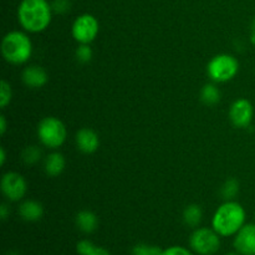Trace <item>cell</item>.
Here are the masks:
<instances>
[{"mask_svg": "<svg viewBox=\"0 0 255 255\" xmlns=\"http://www.w3.org/2000/svg\"><path fill=\"white\" fill-rule=\"evenodd\" d=\"M52 7L47 0H21L17 7V20L24 30L41 32L49 27Z\"/></svg>", "mask_w": 255, "mask_h": 255, "instance_id": "obj_1", "label": "cell"}, {"mask_svg": "<svg viewBox=\"0 0 255 255\" xmlns=\"http://www.w3.org/2000/svg\"><path fill=\"white\" fill-rule=\"evenodd\" d=\"M246 224V211L241 203L227 201L214 213L212 227L221 237L236 236Z\"/></svg>", "mask_w": 255, "mask_h": 255, "instance_id": "obj_2", "label": "cell"}, {"mask_svg": "<svg viewBox=\"0 0 255 255\" xmlns=\"http://www.w3.org/2000/svg\"><path fill=\"white\" fill-rule=\"evenodd\" d=\"M1 54L5 61L21 65L29 61L32 54V42L25 32L14 30L7 32L1 41Z\"/></svg>", "mask_w": 255, "mask_h": 255, "instance_id": "obj_3", "label": "cell"}, {"mask_svg": "<svg viewBox=\"0 0 255 255\" xmlns=\"http://www.w3.org/2000/svg\"><path fill=\"white\" fill-rule=\"evenodd\" d=\"M37 137L45 147L56 149L66 141V126L56 117H44L37 125Z\"/></svg>", "mask_w": 255, "mask_h": 255, "instance_id": "obj_4", "label": "cell"}, {"mask_svg": "<svg viewBox=\"0 0 255 255\" xmlns=\"http://www.w3.org/2000/svg\"><path fill=\"white\" fill-rule=\"evenodd\" d=\"M239 71V62L229 54H219L214 56L207 66L208 76L214 82H227L236 77Z\"/></svg>", "mask_w": 255, "mask_h": 255, "instance_id": "obj_5", "label": "cell"}, {"mask_svg": "<svg viewBox=\"0 0 255 255\" xmlns=\"http://www.w3.org/2000/svg\"><path fill=\"white\" fill-rule=\"evenodd\" d=\"M219 237L213 228H197L189 238V246L199 255H213L221 248Z\"/></svg>", "mask_w": 255, "mask_h": 255, "instance_id": "obj_6", "label": "cell"}, {"mask_svg": "<svg viewBox=\"0 0 255 255\" xmlns=\"http://www.w3.org/2000/svg\"><path fill=\"white\" fill-rule=\"evenodd\" d=\"M100 31L99 20L91 14H82L72 24V36L79 44H91Z\"/></svg>", "mask_w": 255, "mask_h": 255, "instance_id": "obj_7", "label": "cell"}, {"mask_svg": "<svg viewBox=\"0 0 255 255\" xmlns=\"http://www.w3.org/2000/svg\"><path fill=\"white\" fill-rule=\"evenodd\" d=\"M2 194L9 201H21L27 192V183L24 177L16 172H6L0 182Z\"/></svg>", "mask_w": 255, "mask_h": 255, "instance_id": "obj_8", "label": "cell"}, {"mask_svg": "<svg viewBox=\"0 0 255 255\" xmlns=\"http://www.w3.org/2000/svg\"><path fill=\"white\" fill-rule=\"evenodd\" d=\"M254 109L249 100L239 99L233 102L229 110V119L238 128H247L253 121Z\"/></svg>", "mask_w": 255, "mask_h": 255, "instance_id": "obj_9", "label": "cell"}, {"mask_svg": "<svg viewBox=\"0 0 255 255\" xmlns=\"http://www.w3.org/2000/svg\"><path fill=\"white\" fill-rule=\"evenodd\" d=\"M234 249L241 255H255V224H244L234 237Z\"/></svg>", "mask_w": 255, "mask_h": 255, "instance_id": "obj_10", "label": "cell"}, {"mask_svg": "<svg viewBox=\"0 0 255 255\" xmlns=\"http://www.w3.org/2000/svg\"><path fill=\"white\" fill-rule=\"evenodd\" d=\"M75 141H76V146L82 153L91 154L94 152H96L100 147V138L99 134L91 128H81L80 131H77L76 137H75Z\"/></svg>", "mask_w": 255, "mask_h": 255, "instance_id": "obj_11", "label": "cell"}, {"mask_svg": "<svg viewBox=\"0 0 255 255\" xmlns=\"http://www.w3.org/2000/svg\"><path fill=\"white\" fill-rule=\"evenodd\" d=\"M22 82L30 89H40L47 84V72L37 65H31V66L25 67L21 74Z\"/></svg>", "mask_w": 255, "mask_h": 255, "instance_id": "obj_12", "label": "cell"}, {"mask_svg": "<svg viewBox=\"0 0 255 255\" xmlns=\"http://www.w3.org/2000/svg\"><path fill=\"white\" fill-rule=\"evenodd\" d=\"M19 216L25 222H37L44 216V207L37 201L27 199L19 206Z\"/></svg>", "mask_w": 255, "mask_h": 255, "instance_id": "obj_13", "label": "cell"}, {"mask_svg": "<svg viewBox=\"0 0 255 255\" xmlns=\"http://www.w3.org/2000/svg\"><path fill=\"white\" fill-rule=\"evenodd\" d=\"M66 167L65 157L59 152H52L45 157L44 171L49 177H57L64 172Z\"/></svg>", "mask_w": 255, "mask_h": 255, "instance_id": "obj_14", "label": "cell"}, {"mask_svg": "<svg viewBox=\"0 0 255 255\" xmlns=\"http://www.w3.org/2000/svg\"><path fill=\"white\" fill-rule=\"evenodd\" d=\"M75 223L76 227L82 232V233L91 234L99 227V218H97L96 214L91 211H81L76 214V218H75Z\"/></svg>", "mask_w": 255, "mask_h": 255, "instance_id": "obj_15", "label": "cell"}, {"mask_svg": "<svg viewBox=\"0 0 255 255\" xmlns=\"http://www.w3.org/2000/svg\"><path fill=\"white\" fill-rule=\"evenodd\" d=\"M203 218V211L198 204H189L183 211V222L186 226L196 228L199 226Z\"/></svg>", "mask_w": 255, "mask_h": 255, "instance_id": "obj_16", "label": "cell"}, {"mask_svg": "<svg viewBox=\"0 0 255 255\" xmlns=\"http://www.w3.org/2000/svg\"><path fill=\"white\" fill-rule=\"evenodd\" d=\"M201 100L207 106H214L221 101V91L216 85L207 84L201 90Z\"/></svg>", "mask_w": 255, "mask_h": 255, "instance_id": "obj_17", "label": "cell"}, {"mask_svg": "<svg viewBox=\"0 0 255 255\" xmlns=\"http://www.w3.org/2000/svg\"><path fill=\"white\" fill-rule=\"evenodd\" d=\"M21 158L24 161V163L27 164V166L37 163L40 161V158H41V149L36 146H27L22 151Z\"/></svg>", "mask_w": 255, "mask_h": 255, "instance_id": "obj_18", "label": "cell"}, {"mask_svg": "<svg viewBox=\"0 0 255 255\" xmlns=\"http://www.w3.org/2000/svg\"><path fill=\"white\" fill-rule=\"evenodd\" d=\"M221 192H222V196H223V198H226L227 201H232L233 198H236V196L238 194V192H239L238 181L234 178L228 179V181L223 184Z\"/></svg>", "mask_w": 255, "mask_h": 255, "instance_id": "obj_19", "label": "cell"}, {"mask_svg": "<svg viewBox=\"0 0 255 255\" xmlns=\"http://www.w3.org/2000/svg\"><path fill=\"white\" fill-rule=\"evenodd\" d=\"M162 251L159 247L157 246H149V244H137L132 249V255H161Z\"/></svg>", "mask_w": 255, "mask_h": 255, "instance_id": "obj_20", "label": "cell"}, {"mask_svg": "<svg viewBox=\"0 0 255 255\" xmlns=\"http://www.w3.org/2000/svg\"><path fill=\"white\" fill-rule=\"evenodd\" d=\"M75 56H76L79 62H81V64H87V62H90L92 60L94 52H92V49L90 47L89 44H80V46L77 47L76 51H75Z\"/></svg>", "mask_w": 255, "mask_h": 255, "instance_id": "obj_21", "label": "cell"}, {"mask_svg": "<svg viewBox=\"0 0 255 255\" xmlns=\"http://www.w3.org/2000/svg\"><path fill=\"white\" fill-rule=\"evenodd\" d=\"M11 86H10V84L6 80H2L1 84H0V107L5 109L10 104V101H11Z\"/></svg>", "mask_w": 255, "mask_h": 255, "instance_id": "obj_22", "label": "cell"}, {"mask_svg": "<svg viewBox=\"0 0 255 255\" xmlns=\"http://www.w3.org/2000/svg\"><path fill=\"white\" fill-rule=\"evenodd\" d=\"M52 11L56 14H66L71 9V1L70 0H54L51 2Z\"/></svg>", "mask_w": 255, "mask_h": 255, "instance_id": "obj_23", "label": "cell"}, {"mask_svg": "<svg viewBox=\"0 0 255 255\" xmlns=\"http://www.w3.org/2000/svg\"><path fill=\"white\" fill-rule=\"evenodd\" d=\"M95 248L96 246L89 239H82L76 244V252L79 255H89Z\"/></svg>", "mask_w": 255, "mask_h": 255, "instance_id": "obj_24", "label": "cell"}, {"mask_svg": "<svg viewBox=\"0 0 255 255\" xmlns=\"http://www.w3.org/2000/svg\"><path fill=\"white\" fill-rule=\"evenodd\" d=\"M161 255H193V253L189 252L187 248H184V247L174 246V247H169V248L167 249H163Z\"/></svg>", "mask_w": 255, "mask_h": 255, "instance_id": "obj_25", "label": "cell"}, {"mask_svg": "<svg viewBox=\"0 0 255 255\" xmlns=\"http://www.w3.org/2000/svg\"><path fill=\"white\" fill-rule=\"evenodd\" d=\"M9 213L10 212L6 204H1V207H0V218H1V221H6Z\"/></svg>", "mask_w": 255, "mask_h": 255, "instance_id": "obj_26", "label": "cell"}, {"mask_svg": "<svg viewBox=\"0 0 255 255\" xmlns=\"http://www.w3.org/2000/svg\"><path fill=\"white\" fill-rule=\"evenodd\" d=\"M89 255H111V253L102 247H96Z\"/></svg>", "mask_w": 255, "mask_h": 255, "instance_id": "obj_27", "label": "cell"}, {"mask_svg": "<svg viewBox=\"0 0 255 255\" xmlns=\"http://www.w3.org/2000/svg\"><path fill=\"white\" fill-rule=\"evenodd\" d=\"M7 125H6V120H5V116H0V133L1 134H5V132H6V128H7Z\"/></svg>", "mask_w": 255, "mask_h": 255, "instance_id": "obj_28", "label": "cell"}, {"mask_svg": "<svg viewBox=\"0 0 255 255\" xmlns=\"http://www.w3.org/2000/svg\"><path fill=\"white\" fill-rule=\"evenodd\" d=\"M5 161H6V152H5L4 147H1V148H0V164L4 166Z\"/></svg>", "mask_w": 255, "mask_h": 255, "instance_id": "obj_29", "label": "cell"}, {"mask_svg": "<svg viewBox=\"0 0 255 255\" xmlns=\"http://www.w3.org/2000/svg\"><path fill=\"white\" fill-rule=\"evenodd\" d=\"M252 34L255 35V17L253 20V24H252Z\"/></svg>", "mask_w": 255, "mask_h": 255, "instance_id": "obj_30", "label": "cell"}, {"mask_svg": "<svg viewBox=\"0 0 255 255\" xmlns=\"http://www.w3.org/2000/svg\"><path fill=\"white\" fill-rule=\"evenodd\" d=\"M251 41H252V44H254V45H255V35H254V34H252Z\"/></svg>", "mask_w": 255, "mask_h": 255, "instance_id": "obj_31", "label": "cell"}, {"mask_svg": "<svg viewBox=\"0 0 255 255\" xmlns=\"http://www.w3.org/2000/svg\"><path fill=\"white\" fill-rule=\"evenodd\" d=\"M6 255H20V254L17 253V252H9Z\"/></svg>", "mask_w": 255, "mask_h": 255, "instance_id": "obj_32", "label": "cell"}, {"mask_svg": "<svg viewBox=\"0 0 255 255\" xmlns=\"http://www.w3.org/2000/svg\"><path fill=\"white\" fill-rule=\"evenodd\" d=\"M226 255H241V254L237 253V252H236V253H228V254H226Z\"/></svg>", "mask_w": 255, "mask_h": 255, "instance_id": "obj_33", "label": "cell"}]
</instances>
